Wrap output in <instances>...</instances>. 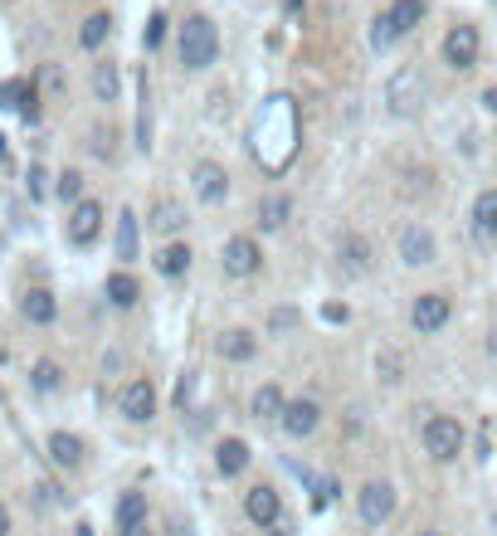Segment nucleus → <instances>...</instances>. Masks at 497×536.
Returning a JSON list of instances; mask_svg holds the SVG:
<instances>
[{"label": "nucleus", "instance_id": "obj_21", "mask_svg": "<svg viewBox=\"0 0 497 536\" xmlns=\"http://www.w3.org/2000/svg\"><path fill=\"white\" fill-rule=\"evenodd\" d=\"M473 234H478V239H488V244L497 239V186L473 200Z\"/></svg>", "mask_w": 497, "mask_h": 536}, {"label": "nucleus", "instance_id": "obj_34", "mask_svg": "<svg viewBox=\"0 0 497 536\" xmlns=\"http://www.w3.org/2000/svg\"><path fill=\"white\" fill-rule=\"evenodd\" d=\"M395 39H400V30L390 25V15H376V20H371V44H376V49H390Z\"/></svg>", "mask_w": 497, "mask_h": 536}, {"label": "nucleus", "instance_id": "obj_11", "mask_svg": "<svg viewBox=\"0 0 497 536\" xmlns=\"http://www.w3.org/2000/svg\"><path fill=\"white\" fill-rule=\"evenodd\" d=\"M44 454H49V463H54V468H69V473H78V468L88 463V444H83L78 434H69V429H54V434L44 439Z\"/></svg>", "mask_w": 497, "mask_h": 536}, {"label": "nucleus", "instance_id": "obj_19", "mask_svg": "<svg viewBox=\"0 0 497 536\" xmlns=\"http://www.w3.org/2000/svg\"><path fill=\"white\" fill-rule=\"evenodd\" d=\"M108 35H113V15H108V10H93V15L78 25V49H88V54H93V49H103V44H108Z\"/></svg>", "mask_w": 497, "mask_h": 536}, {"label": "nucleus", "instance_id": "obj_14", "mask_svg": "<svg viewBox=\"0 0 497 536\" xmlns=\"http://www.w3.org/2000/svg\"><path fill=\"white\" fill-rule=\"evenodd\" d=\"M20 317H25L30 327H54V322H59V298H54L44 283H35V288L20 293Z\"/></svg>", "mask_w": 497, "mask_h": 536}, {"label": "nucleus", "instance_id": "obj_13", "mask_svg": "<svg viewBox=\"0 0 497 536\" xmlns=\"http://www.w3.org/2000/svg\"><path fill=\"white\" fill-rule=\"evenodd\" d=\"M400 259H405L410 268L434 264V259H439V239H434V230H424V225H405V230H400Z\"/></svg>", "mask_w": 497, "mask_h": 536}, {"label": "nucleus", "instance_id": "obj_39", "mask_svg": "<svg viewBox=\"0 0 497 536\" xmlns=\"http://www.w3.org/2000/svg\"><path fill=\"white\" fill-rule=\"evenodd\" d=\"M0 536H15V512L0 502Z\"/></svg>", "mask_w": 497, "mask_h": 536}, {"label": "nucleus", "instance_id": "obj_42", "mask_svg": "<svg viewBox=\"0 0 497 536\" xmlns=\"http://www.w3.org/2000/svg\"><path fill=\"white\" fill-rule=\"evenodd\" d=\"M298 5H303V0H283V10H288V15H293V10H298Z\"/></svg>", "mask_w": 497, "mask_h": 536}, {"label": "nucleus", "instance_id": "obj_15", "mask_svg": "<svg viewBox=\"0 0 497 536\" xmlns=\"http://www.w3.org/2000/svg\"><path fill=\"white\" fill-rule=\"evenodd\" d=\"M478 49H483V39L473 25H454L449 39H444V59H449V69H473L478 64Z\"/></svg>", "mask_w": 497, "mask_h": 536}, {"label": "nucleus", "instance_id": "obj_1", "mask_svg": "<svg viewBox=\"0 0 497 536\" xmlns=\"http://www.w3.org/2000/svg\"><path fill=\"white\" fill-rule=\"evenodd\" d=\"M249 152L264 166L268 176H283L298 156V108L288 93H273L259 117H254V132H249Z\"/></svg>", "mask_w": 497, "mask_h": 536}, {"label": "nucleus", "instance_id": "obj_22", "mask_svg": "<svg viewBox=\"0 0 497 536\" xmlns=\"http://www.w3.org/2000/svg\"><path fill=\"white\" fill-rule=\"evenodd\" d=\"M147 225H152L156 234H176V230H186V205H181V200H156L152 215H147Z\"/></svg>", "mask_w": 497, "mask_h": 536}, {"label": "nucleus", "instance_id": "obj_23", "mask_svg": "<svg viewBox=\"0 0 497 536\" xmlns=\"http://www.w3.org/2000/svg\"><path fill=\"white\" fill-rule=\"evenodd\" d=\"M249 459H254V454H249V444H244V439H225V444L215 449V468H220L225 478H239V473L249 468Z\"/></svg>", "mask_w": 497, "mask_h": 536}, {"label": "nucleus", "instance_id": "obj_31", "mask_svg": "<svg viewBox=\"0 0 497 536\" xmlns=\"http://www.w3.org/2000/svg\"><path fill=\"white\" fill-rule=\"evenodd\" d=\"M117 259H122V264L137 259V215H132V210L117 215Z\"/></svg>", "mask_w": 497, "mask_h": 536}, {"label": "nucleus", "instance_id": "obj_6", "mask_svg": "<svg viewBox=\"0 0 497 536\" xmlns=\"http://www.w3.org/2000/svg\"><path fill=\"white\" fill-rule=\"evenodd\" d=\"M117 410H122V420H132V424L152 420V415H156V385H152V376H132V381L122 385Z\"/></svg>", "mask_w": 497, "mask_h": 536}, {"label": "nucleus", "instance_id": "obj_9", "mask_svg": "<svg viewBox=\"0 0 497 536\" xmlns=\"http://www.w3.org/2000/svg\"><path fill=\"white\" fill-rule=\"evenodd\" d=\"M337 268L351 273V278H366V273L376 268L371 239H366V234H342V239H337Z\"/></svg>", "mask_w": 497, "mask_h": 536}, {"label": "nucleus", "instance_id": "obj_35", "mask_svg": "<svg viewBox=\"0 0 497 536\" xmlns=\"http://www.w3.org/2000/svg\"><path fill=\"white\" fill-rule=\"evenodd\" d=\"M376 371H381L385 385H395V381H400V356H395V351H385L381 361H376Z\"/></svg>", "mask_w": 497, "mask_h": 536}, {"label": "nucleus", "instance_id": "obj_30", "mask_svg": "<svg viewBox=\"0 0 497 536\" xmlns=\"http://www.w3.org/2000/svg\"><path fill=\"white\" fill-rule=\"evenodd\" d=\"M117 93H122L117 64H93V98H98V103H117Z\"/></svg>", "mask_w": 497, "mask_h": 536}, {"label": "nucleus", "instance_id": "obj_5", "mask_svg": "<svg viewBox=\"0 0 497 536\" xmlns=\"http://www.w3.org/2000/svg\"><path fill=\"white\" fill-rule=\"evenodd\" d=\"M385 103H390V113H395V117L420 113V103H424V74L415 69V64H405V69H395V74H390V83H385Z\"/></svg>", "mask_w": 497, "mask_h": 536}, {"label": "nucleus", "instance_id": "obj_37", "mask_svg": "<svg viewBox=\"0 0 497 536\" xmlns=\"http://www.w3.org/2000/svg\"><path fill=\"white\" fill-rule=\"evenodd\" d=\"M93 152L113 156V132H103V127H98V132H93Z\"/></svg>", "mask_w": 497, "mask_h": 536}, {"label": "nucleus", "instance_id": "obj_8", "mask_svg": "<svg viewBox=\"0 0 497 536\" xmlns=\"http://www.w3.org/2000/svg\"><path fill=\"white\" fill-rule=\"evenodd\" d=\"M454 317V303L444 298V293H420L415 307H410V327L420 332V337H434V332H444V322Z\"/></svg>", "mask_w": 497, "mask_h": 536}, {"label": "nucleus", "instance_id": "obj_2", "mask_svg": "<svg viewBox=\"0 0 497 536\" xmlns=\"http://www.w3.org/2000/svg\"><path fill=\"white\" fill-rule=\"evenodd\" d=\"M215 59H220V30H215V20L210 15H191L181 25V69L205 74Z\"/></svg>", "mask_w": 497, "mask_h": 536}, {"label": "nucleus", "instance_id": "obj_24", "mask_svg": "<svg viewBox=\"0 0 497 536\" xmlns=\"http://www.w3.org/2000/svg\"><path fill=\"white\" fill-rule=\"evenodd\" d=\"M30 385H35V395H59L64 390V366L49 361V356H39L35 366H30Z\"/></svg>", "mask_w": 497, "mask_h": 536}, {"label": "nucleus", "instance_id": "obj_18", "mask_svg": "<svg viewBox=\"0 0 497 536\" xmlns=\"http://www.w3.org/2000/svg\"><path fill=\"white\" fill-rule=\"evenodd\" d=\"M215 351H220L225 361H254V351H259V337H254V332H244V327H230V332H220Z\"/></svg>", "mask_w": 497, "mask_h": 536}, {"label": "nucleus", "instance_id": "obj_29", "mask_svg": "<svg viewBox=\"0 0 497 536\" xmlns=\"http://www.w3.org/2000/svg\"><path fill=\"white\" fill-rule=\"evenodd\" d=\"M83 186H88V181H83V171H74V166H64V171L54 176V200L74 210L78 200H83Z\"/></svg>", "mask_w": 497, "mask_h": 536}, {"label": "nucleus", "instance_id": "obj_26", "mask_svg": "<svg viewBox=\"0 0 497 536\" xmlns=\"http://www.w3.org/2000/svg\"><path fill=\"white\" fill-rule=\"evenodd\" d=\"M103 293H108V303L113 307H137V298H142V288H137V278L132 273H108V283H103Z\"/></svg>", "mask_w": 497, "mask_h": 536}, {"label": "nucleus", "instance_id": "obj_28", "mask_svg": "<svg viewBox=\"0 0 497 536\" xmlns=\"http://www.w3.org/2000/svg\"><path fill=\"white\" fill-rule=\"evenodd\" d=\"M191 268V244H166L161 254H156V273L161 278H181Z\"/></svg>", "mask_w": 497, "mask_h": 536}, {"label": "nucleus", "instance_id": "obj_3", "mask_svg": "<svg viewBox=\"0 0 497 536\" xmlns=\"http://www.w3.org/2000/svg\"><path fill=\"white\" fill-rule=\"evenodd\" d=\"M103 200H93V195H83L74 210H69V220H64V239L74 244V249H93L98 244V234H103Z\"/></svg>", "mask_w": 497, "mask_h": 536}, {"label": "nucleus", "instance_id": "obj_38", "mask_svg": "<svg viewBox=\"0 0 497 536\" xmlns=\"http://www.w3.org/2000/svg\"><path fill=\"white\" fill-rule=\"evenodd\" d=\"M293 322H298L293 307H278V312H273V332H283V327H293Z\"/></svg>", "mask_w": 497, "mask_h": 536}, {"label": "nucleus", "instance_id": "obj_40", "mask_svg": "<svg viewBox=\"0 0 497 536\" xmlns=\"http://www.w3.org/2000/svg\"><path fill=\"white\" fill-rule=\"evenodd\" d=\"M30 195H35V200H39V195H44V171H39V166H35V171H30Z\"/></svg>", "mask_w": 497, "mask_h": 536}, {"label": "nucleus", "instance_id": "obj_17", "mask_svg": "<svg viewBox=\"0 0 497 536\" xmlns=\"http://www.w3.org/2000/svg\"><path fill=\"white\" fill-rule=\"evenodd\" d=\"M191 181H195V195H200L205 205H220V200L230 195V176H225L220 161H200L191 171Z\"/></svg>", "mask_w": 497, "mask_h": 536}, {"label": "nucleus", "instance_id": "obj_43", "mask_svg": "<svg viewBox=\"0 0 497 536\" xmlns=\"http://www.w3.org/2000/svg\"><path fill=\"white\" fill-rule=\"evenodd\" d=\"M420 536H444V532H420Z\"/></svg>", "mask_w": 497, "mask_h": 536}, {"label": "nucleus", "instance_id": "obj_25", "mask_svg": "<svg viewBox=\"0 0 497 536\" xmlns=\"http://www.w3.org/2000/svg\"><path fill=\"white\" fill-rule=\"evenodd\" d=\"M142 522H147V493L127 488V493L117 498V532H127V527H142Z\"/></svg>", "mask_w": 497, "mask_h": 536}, {"label": "nucleus", "instance_id": "obj_33", "mask_svg": "<svg viewBox=\"0 0 497 536\" xmlns=\"http://www.w3.org/2000/svg\"><path fill=\"white\" fill-rule=\"evenodd\" d=\"M39 88H44V98H49V103H59V98L69 93V83H64V69H59V64H44V69H39Z\"/></svg>", "mask_w": 497, "mask_h": 536}, {"label": "nucleus", "instance_id": "obj_4", "mask_svg": "<svg viewBox=\"0 0 497 536\" xmlns=\"http://www.w3.org/2000/svg\"><path fill=\"white\" fill-rule=\"evenodd\" d=\"M424 454L439 463L459 459L463 454V424L454 420V415H429L424 420Z\"/></svg>", "mask_w": 497, "mask_h": 536}, {"label": "nucleus", "instance_id": "obj_16", "mask_svg": "<svg viewBox=\"0 0 497 536\" xmlns=\"http://www.w3.org/2000/svg\"><path fill=\"white\" fill-rule=\"evenodd\" d=\"M278 424H283V434H288V439H307V434H317L322 410H317V400H288Z\"/></svg>", "mask_w": 497, "mask_h": 536}, {"label": "nucleus", "instance_id": "obj_32", "mask_svg": "<svg viewBox=\"0 0 497 536\" xmlns=\"http://www.w3.org/2000/svg\"><path fill=\"white\" fill-rule=\"evenodd\" d=\"M385 15H390V25H395L400 35H410V30L424 20V0H395Z\"/></svg>", "mask_w": 497, "mask_h": 536}, {"label": "nucleus", "instance_id": "obj_27", "mask_svg": "<svg viewBox=\"0 0 497 536\" xmlns=\"http://www.w3.org/2000/svg\"><path fill=\"white\" fill-rule=\"evenodd\" d=\"M288 215H293V200H288V195L268 191L264 200H259V225H264V230H283Z\"/></svg>", "mask_w": 497, "mask_h": 536}, {"label": "nucleus", "instance_id": "obj_7", "mask_svg": "<svg viewBox=\"0 0 497 536\" xmlns=\"http://www.w3.org/2000/svg\"><path fill=\"white\" fill-rule=\"evenodd\" d=\"M220 264H225V273H230V278H254V273L264 268V249H259L249 234H234V239H225Z\"/></svg>", "mask_w": 497, "mask_h": 536}, {"label": "nucleus", "instance_id": "obj_36", "mask_svg": "<svg viewBox=\"0 0 497 536\" xmlns=\"http://www.w3.org/2000/svg\"><path fill=\"white\" fill-rule=\"evenodd\" d=\"M142 39H147V49H156V44L166 39V15H161V10H156L152 20H147V35H142Z\"/></svg>", "mask_w": 497, "mask_h": 536}, {"label": "nucleus", "instance_id": "obj_20", "mask_svg": "<svg viewBox=\"0 0 497 536\" xmlns=\"http://www.w3.org/2000/svg\"><path fill=\"white\" fill-rule=\"evenodd\" d=\"M283 405H288V400H283V390H278V385H259V390H254L249 415H254L259 424H278L283 420Z\"/></svg>", "mask_w": 497, "mask_h": 536}, {"label": "nucleus", "instance_id": "obj_41", "mask_svg": "<svg viewBox=\"0 0 497 536\" xmlns=\"http://www.w3.org/2000/svg\"><path fill=\"white\" fill-rule=\"evenodd\" d=\"M122 536H152V527L142 522V527H127V532H122Z\"/></svg>", "mask_w": 497, "mask_h": 536}, {"label": "nucleus", "instance_id": "obj_12", "mask_svg": "<svg viewBox=\"0 0 497 536\" xmlns=\"http://www.w3.org/2000/svg\"><path fill=\"white\" fill-rule=\"evenodd\" d=\"M356 507H361V522L366 527H381L395 517V488L390 483H366L361 493H356Z\"/></svg>", "mask_w": 497, "mask_h": 536}, {"label": "nucleus", "instance_id": "obj_10", "mask_svg": "<svg viewBox=\"0 0 497 536\" xmlns=\"http://www.w3.org/2000/svg\"><path fill=\"white\" fill-rule=\"evenodd\" d=\"M244 512H249V522H254V527H283V498H278V488H273V483L249 488V493H244Z\"/></svg>", "mask_w": 497, "mask_h": 536}]
</instances>
